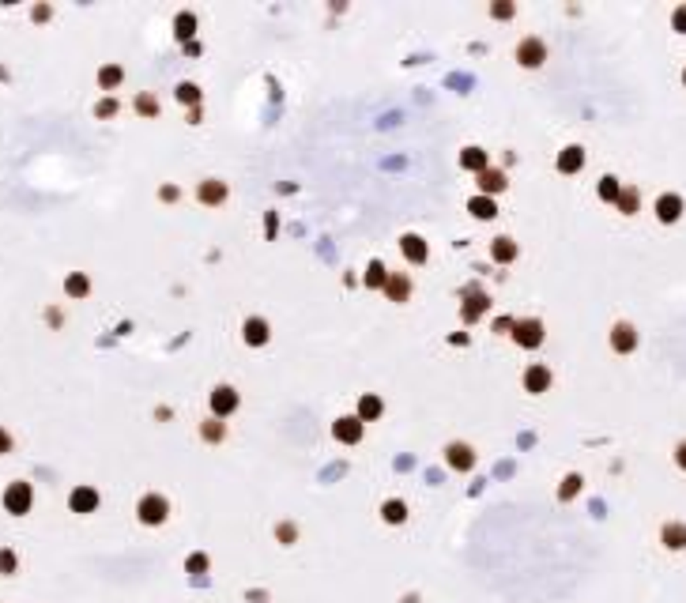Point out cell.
<instances>
[{"label":"cell","instance_id":"cell-1","mask_svg":"<svg viewBox=\"0 0 686 603\" xmlns=\"http://www.w3.org/2000/svg\"><path fill=\"white\" fill-rule=\"evenodd\" d=\"M166 517H170V502H166L162 494H144L140 502H136V521L147 524V528L166 524Z\"/></svg>","mask_w":686,"mask_h":603},{"label":"cell","instance_id":"cell-2","mask_svg":"<svg viewBox=\"0 0 686 603\" xmlns=\"http://www.w3.org/2000/svg\"><path fill=\"white\" fill-rule=\"evenodd\" d=\"M31 505H34V487L26 479H15V482H8L4 487V509L12 517H23V513H31Z\"/></svg>","mask_w":686,"mask_h":603},{"label":"cell","instance_id":"cell-3","mask_svg":"<svg viewBox=\"0 0 686 603\" xmlns=\"http://www.w3.org/2000/svg\"><path fill=\"white\" fill-rule=\"evenodd\" d=\"M513 57H517L521 68H543V64H547V42L535 38V34H528V38L517 42Z\"/></svg>","mask_w":686,"mask_h":603},{"label":"cell","instance_id":"cell-4","mask_svg":"<svg viewBox=\"0 0 686 603\" xmlns=\"http://www.w3.org/2000/svg\"><path fill=\"white\" fill-rule=\"evenodd\" d=\"M509 339H513L517 347H524V351L540 347V343H543V321H540V317H524V321H517V324H513V332H509Z\"/></svg>","mask_w":686,"mask_h":603},{"label":"cell","instance_id":"cell-5","mask_svg":"<svg viewBox=\"0 0 686 603\" xmlns=\"http://www.w3.org/2000/svg\"><path fill=\"white\" fill-rule=\"evenodd\" d=\"M208 404H211V415H215V419H227V415L238 411L242 396H238L234 385H215V388H211V400Z\"/></svg>","mask_w":686,"mask_h":603},{"label":"cell","instance_id":"cell-6","mask_svg":"<svg viewBox=\"0 0 686 603\" xmlns=\"http://www.w3.org/2000/svg\"><path fill=\"white\" fill-rule=\"evenodd\" d=\"M475 460H479V452L471 449L468 441H449V445H445V464H449L452 471H460V475L475 468Z\"/></svg>","mask_w":686,"mask_h":603},{"label":"cell","instance_id":"cell-7","mask_svg":"<svg viewBox=\"0 0 686 603\" xmlns=\"http://www.w3.org/2000/svg\"><path fill=\"white\" fill-rule=\"evenodd\" d=\"M332 438L340 445H358L363 441V419H358V415H340V419L332 422Z\"/></svg>","mask_w":686,"mask_h":603},{"label":"cell","instance_id":"cell-8","mask_svg":"<svg viewBox=\"0 0 686 603\" xmlns=\"http://www.w3.org/2000/svg\"><path fill=\"white\" fill-rule=\"evenodd\" d=\"M98 502H102V498H98V490H95V487H76V490L68 494V509H72V513H79V517L95 513Z\"/></svg>","mask_w":686,"mask_h":603},{"label":"cell","instance_id":"cell-9","mask_svg":"<svg viewBox=\"0 0 686 603\" xmlns=\"http://www.w3.org/2000/svg\"><path fill=\"white\" fill-rule=\"evenodd\" d=\"M242 339L249 343V347H264V343L272 339V324H268L264 317H245V324H242Z\"/></svg>","mask_w":686,"mask_h":603},{"label":"cell","instance_id":"cell-10","mask_svg":"<svg viewBox=\"0 0 686 603\" xmlns=\"http://www.w3.org/2000/svg\"><path fill=\"white\" fill-rule=\"evenodd\" d=\"M637 347V328L630 321H618L615 328H611V351H618V355H630V351Z\"/></svg>","mask_w":686,"mask_h":603},{"label":"cell","instance_id":"cell-11","mask_svg":"<svg viewBox=\"0 0 686 603\" xmlns=\"http://www.w3.org/2000/svg\"><path fill=\"white\" fill-rule=\"evenodd\" d=\"M411 291H415V280L407 272H392V275H388V283H385V298L388 302H407V298H411Z\"/></svg>","mask_w":686,"mask_h":603},{"label":"cell","instance_id":"cell-12","mask_svg":"<svg viewBox=\"0 0 686 603\" xmlns=\"http://www.w3.org/2000/svg\"><path fill=\"white\" fill-rule=\"evenodd\" d=\"M475 181H479V197H490V200H494L498 192L509 189V178H505L502 170H490V166H487L483 174H475Z\"/></svg>","mask_w":686,"mask_h":603},{"label":"cell","instance_id":"cell-13","mask_svg":"<svg viewBox=\"0 0 686 603\" xmlns=\"http://www.w3.org/2000/svg\"><path fill=\"white\" fill-rule=\"evenodd\" d=\"M487 310H490L487 291H468V294H464V305H460V317H464V324H471V321L483 317Z\"/></svg>","mask_w":686,"mask_h":603},{"label":"cell","instance_id":"cell-14","mask_svg":"<svg viewBox=\"0 0 686 603\" xmlns=\"http://www.w3.org/2000/svg\"><path fill=\"white\" fill-rule=\"evenodd\" d=\"M197 197H200V204H211V208H219V204L230 197V189H227V181L208 178V181H200V185H197Z\"/></svg>","mask_w":686,"mask_h":603},{"label":"cell","instance_id":"cell-15","mask_svg":"<svg viewBox=\"0 0 686 603\" xmlns=\"http://www.w3.org/2000/svg\"><path fill=\"white\" fill-rule=\"evenodd\" d=\"M547 388H551V369L540 366V362H535V366H528V369H524V392L543 396Z\"/></svg>","mask_w":686,"mask_h":603},{"label":"cell","instance_id":"cell-16","mask_svg":"<svg viewBox=\"0 0 686 603\" xmlns=\"http://www.w3.org/2000/svg\"><path fill=\"white\" fill-rule=\"evenodd\" d=\"M400 253L407 264H426V257H430V249H426V241L419 234H404L400 238Z\"/></svg>","mask_w":686,"mask_h":603},{"label":"cell","instance_id":"cell-17","mask_svg":"<svg viewBox=\"0 0 686 603\" xmlns=\"http://www.w3.org/2000/svg\"><path fill=\"white\" fill-rule=\"evenodd\" d=\"M683 215V197L679 192H664L660 200H656V219L660 222H679Z\"/></svg>","mask_w":686,"mask_h":603},{"label":"cell","instance_id":"cell-18","mask_svg":"<svg viewBox=\"0 0 686 603\" xmlns=\"http://www.w3.org/2000/svg\"><path fill=\"white\" fill-rule=\"evenodd\" d=\"M554 166H558L562 174H577L581 166H585V147H577V144L562 147V151H558V159H554Z\"/></svg>","mask_w":686,"mask_h":603},{"label":"cell","instance_id":"cell-19","mask_svg":"<svg viewBox=\"0 0 686 603\" xmlns=\"http://www.w3.org/2000/svg\"><path fill=\"white\" fill-rule=\"evenodd\" d=\"M660 543L667 551H686V524L683 521H667L660 528Z\"/></svg>","mask_w":686,"mask_h":603},{"label":"cell","instance_id":"cell-20","mask_svg":"<svg viewBox=\"0 0 686 603\" xmlns=\"http://www.w3.org/2000/svg\"><path fill=\"white\" fill-rule=\"evenodd\" d=\"M490 257H494L498 264H509V261H517V241L509 238V234H498L494 241H490Z\"/></svg>","mask_w":686,"mask_h":603},{"label":"cell","instance_id":"cell-21","mask_svg":"<svg viewBox=\"0 0 686 603\" xmlns=\"http://www.w3.org/2000/svg\"><path fill=\"white\" fill-rule=\"evenodd\" d=\"M174 34H178V42L189 45L192 34H197V15H192V12H178V15H174Z\"/></svg>","mask_w":686,"mask_h":603},{"label":"cell","instance_id":"cell-22","mask_svg":"<svg viewBox=\"0 0 686 603\" xmlns=\"http://www.w3.org/2000/svg\"><path fill=\"white\" fill-rule=\"evenodd\" d=\"M381 521L385 524H404L407 521V502H400V498H388V502H381Z\"/></svg>","mask_w":686,"mask_h":603},{"label":"cell","instance_id":"cell-23","mask_svg":"<svg viewBox=\"0 0 686 603\" xmlns=\"http://www.w3.org/2000/svg\"><path fill=\"white\" fill-rule=\"evenodd\" d=\"M64 294H68V298H87V294H91V280L83 272H68V280H64Z\"/></svg>","mask_w":686,"mask_h":603},{"label":"cell","instance_id":"cell-24","mask_svg":"<svg viewBox=\"0 0 686 603\" xmlns=\"http://www.w3.org/2000/svg\"><path fill=\"white\" fill-rule=\"evenodd\" d=\"M388 275H392V272H388V268L381 264V261H369V268H366V287H369V291H385V283H388Z\"/></svg>","mask_w":686,"mask_h":603},{"label":"cell","instance_id":"cell-25","mask_svg":"<svg viewBox=\"0 0 686 603\" xmlns=\"http://www.w3.org/2000/svg\"><path fill=\"white\" fill-rule=\"evenodd\" d=\"M460 166H464V170L483 174L487 170V151H483V147H464V151H460Z\"/></svg>","mask_w":686,"mask_h":603},{"label":"cell","instance_id":"cell-26","mask_svg":"<svg viewBox=\"0 0 686 603\" xmlns=\"http://www.w3.org/2000/svg\"><path fill=\"white\" fill-rule=\"evenodd\" d=\"M385 411V404H381V396H374V392H366L363 396V400H358V419H363V422H369V419H377V415H381Z\"/></svg>","mask_w":686,"mask_h":603},{"label":"cell","instance_id":"cell-27","mask_svg":"<svg viewBox=\"0 0 686 603\" xmlns=\"http://www.w3.org/2000/svg\"><path fill=\"white\" fill-rule=\"evenodd\" d=\"M121 79H125V68H121V64H102V68H98V87H102V91H114Z\"/></svg>","mask_w":686,"mask_h":603},{"label":"cell","instance_id":"cell-28","mask_svg":"<svg viewBox=\"0 0 686 603\" xmlns=\"http://www.w3.org/2000/svg\"><path fill=\"white\" fill-rule=\"evenodd\" d=\"M200 438H204V441H211V445H219L222 438H227V422L211 415L208 422H200Z\"/></svg>","mask_w":686,"mask_h":603},{"label":"cell","instance_id":"cell-29","mask_svg":"<svg viewBox=\"0 0 686 603\" xmlns=\"http://www.w3.org/2000/svg\"><path fill=\"white\" fill-rule=\"evenodd\" d=\"M468 211H471L475 219H494V215H498V204L490 200V197H471V200H468Z\"/></svg>","mask_w":686,"mask_h":603},{"label":"cell","instance_id":"cell-30","mask_svg":"<svg viewBox=\"0 0 686 603\" xmlns=\"http://www.w3.org/2000/svg\"><path fill=\"white\" fill-rule=\"evenodd\" d=\"M637 204H641V192L634 185H623V197H618V211L623 215H637Z\"/></svg>","mask_w":686,"mask_h":603},{"label":"cell","instance_id":"cell-31","mask_svg":"<svg viewBox=\"0 0 686 603\" xmlns=\"http://www.w3.org/2000/svg\"><path fill=\"white\" fill-rule=\"evenodd\" d=\"M174 95H178V102H185V106H204V95H200V87H197V83H178V91H174Z\"/></svg>","mask_w":686,"mask_h":603},{"label":"cell","instance_id":"cell-32","mask_svg":"<svg viewBox=\"0 0 686 603\" xmlns=\"http://www.w3.org/2000/svg\"><path fill=\"white\" fill-rule=\"evenodd\" d=\"M581 487H585V482H581V475H577V471H570V475L558 482V498H562V502H570V498L581 494Z\"/></svg>","mask_w":686,"mask_h":603},{"label":"cell","instance_id":"cell-33","mask_svg":"<svg viewBox=\"0 0 686 603\" xmlns=\"http://www.w3.org/2000/svg\"><path fill=\"white\" fill-rule=\"evenodd\" d=\"M618 197H623V185H618V178H600V200H607V204H618Z\"/></svg>","mask_w":686,"mask_h":603},{"label":"cell","instance_id":"cell-34","mask_svg":"<svg viewBox=\"0 0 686 603\" xmlns=\"http://www.w3.org/2000/svg\"><path fill=\"white\" fill-rule=\"evenodd\" d=\"M136 114H140V117H159V98L147 95V91H144V95H136Z\"/></svg>","mask_w":686,"mask_h":603},{"label":"cell","instance_id":"cell-35","mask_svg":"<svg viewBox=\"0 0 686 603\" xmlns=\"http://www.w3.org/2000/svg\"><path fill=\"white\" fill-rule=\"evenodd\" d=\"M275 540H280L283 547L298 543V524H294V521H280V524H275Z\"/></svg>","mask_w":686,"mask_h":603},{"label":"cell","instance_id":"cell-36","mask_svg":"<svg viewBox=\"0 0 686 603\" xmlns=\"http://www.w3.org/2000/svg\"><path fill=\"white\" fill-rule=\"evenodd\" d=\"M15 570H20V558H15V551H12V547H0V573H4V577H12Z\"/></svg>","mask_w":686,"mask_h":603},{"label":"cell","instance_id":"cell-37","mask_svg":"<svg viewBox=\"0 0 686 603\" xmlns=\"http://www.w3.org/2000/svg\"><path fill=\"white\" fill-rule=\"evenodd\" d=\"M208 565H211V558L204 551H197V554H189V558H185V570H189V573H208Z\"/></svg>","mask_w":686,"mask_h":603},{"label":"cell","instance_id":"cell-38","mask_svg":"<svg viewBox=\"0 0 686 603\" xmlns=\"http://www.w3.org/2000/svg\"><path fill=\"white\" fill-rule=\"evenodd\" d=\"M117 109H121L117 106V98H102L95 106V117H117Z\"/></svg>","mask_w":686,"mask_h":603},{"label":"cell","instance_id":"cell-39","mask_svg":"<svg viewBox=\"0 0 686 603\" xmlns=\"http://www.w3.org/2000/svg\"><path fill=\"white\" fill-rule=\"evenodd\" d=\"M513 12H517V8L509 4V0H505V4H502V0H498V4H490V15H494V20H513Z\"/></svg>","mask_w":686,"mask_h":603},{"label":"cell","instance_id":"cell-40","mask_svg":"<svg viewBox=\"0 0 686 603\" xmlns=\"http://www.w3.org/2000/svg\"><path fill=\"white\" fill-rule=\"evenodd\" d=\"M671 26H675L679 34H686V4H683V8H675V12H671Z\"/></svg>","mask_w":686,"mask_h":603},{"label":"cell","instance_id":"cell-41","mask_svg":"<svg viewBox=\"0 0 686 603\" xmlns=\"http://www.w3.org/2000/svg\"><path fill=\"white\" fill-rule=\"evenodd\" d=\"M513 324H517L513 317H498L494 321V332H498V336H509V332H513Z\"/></svg>","mask_w":686,"mask_h":603},{"label":"cell","instance_id":"cell-42","mask_svg":"<svg viewBox=\"0 0 686 603\" xmlns=\"http://www.w3.org/2000/svg\"><path fill=\"white\" fill-rule=\"evenodd\" d=\"M12 445H15V441H12V434H8L4 426H0V457H4V452H12Z\"/></svg>","mask_w":686,"mask_h":603},{"label":"cell","instance_id":"cell-43","mask_svg":"<svg viewBox=\"0 0 686 603\" xmlns=\"http://www.w3.org/2000/svg\"><path fill=\"white\" fill-rule=\"evenodd\" d=\"M675 464H679V468L686 471V441H679V445H675Z\"/></svg>","mask_w":686,"mask_h":603},{"label":"cell","instance_id":"cell-44","mask_svg":"<svg viewBox=\"0 0 686 603\" xmlns=\"http://www.w3.org/2000/svg\"><path fill=\"white\" fill-rule=\"evenodd\" d=\"M159 197H162V200H178L181 192H178V185H162V192H159Z\"/></svg>","mask_w":686,"mask_h":603},{"label":"cell","instance_id":"cell-45","mask_svg":"<svg viewBox=\"0 0 686 603\" xmlns=\"http://www.w3.org/2000/svg\"><path fill=\"white\" fill-rule=\"evenodd\" d=\"M200 117H204V106H192V109H189V125H197Z\"/></svg>","mask_w":686,"mask_h":603},{"label":"cell","instance_id":"cell-46","mask_svg":"<svg viewBox=\"0 0 686 603\" xmlns=\"http://www.w3.org/2000/svg\"><path fill=\"white\" fill-rule=\"evenodd\" d=\"M683 83H686V68H683Z\"/></svg>","mask_w":686,"mask_h":603}]
</instances>
